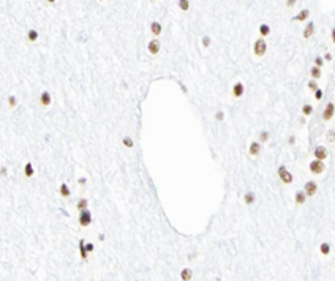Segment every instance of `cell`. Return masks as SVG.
I'll return each mask as SVG.
<instances>
[{"instance_id":"cell-1","label":"cell","mask_w":335,"mask_h":281,"mask_svg":"<svg viewBox=\"0 0 335 281\" xmlns=\"http://www.w3.org/2000/svg\"><path fill=\"white\" fill-rule=\"evenodd\" d=\"M266 51H267V44H266V41H264V38H258L255 41V44H253L255 55L256 57H262V55L266 54Z\"/></svg>"},{"instance_id":"cell-2","label":"cell","mask_w":335,"mask_h":281,"mask_svg":"<svg viewBox=\"0 0 335 281\" xmlns=\"http://www.w3.org/2000/svg\"><path fill=\"white\" fill-rule=\"evenodd\" d=\"M278 177H280V180L283 182V183H288V185L292 183V180H294V179H292V174L286 169L285 164L278 167Z\"/></svg>"},{"instance_id":"cell-3","label":"cell","mask_w":335,"mask_h":281,"mask_svg":"<svg viewBox=\"0 0 335 281\" xmlns=\"http://www.w3.org/2000/svg\"><path fill=\"white\" fill-rule=\"evenodd\" d=\"M324 169H326V166H324V161H323V160H313V161H310V171H311L313 174H323Z\"/></svg>"},{"instance_id":"cell-4","label":"cell","mask_w":335,"mask_h":281,"mask_svg":"<svg viewBox=\"0 0 335 281\" xmlns=\"http://www.w3.org/2000/svg\"><path fill=\"white\" fill-rule=\"evenodd\" d=\"M92 223V213L89 212V210H81V215H79V224L81 226H89V224Z\"/></svg>"},{"instance_id":"cell-5","label":"cell","mask_w":335,"mask_h":281,"mask_svg":"<svg viewBox=\"0 0 335 281\" xmlns=\"http://www.w3.org/2000/svg\"><path fill=\"white\" fill-rule=\"evenodd\" d=\"M304 191H305V194L307 196H315L316 194V191H318V185H316V182H313V180H310V182H307V183L304 185Z\"/></svg>"},{"instance_id":"cell-6","label":"cell","mask_w":335,"mask_h":281,"mask_svg":"<svg viewBox=\"0 0 335 281\" xmlns=\"http://www.w3.org/2000/svg\"><path fill=\"white\" fill-rule=\"evenodd\" d=\"M333 114H335V104L332 101H329V103H327V106H326V109H324V112H323V118L326 122H329L330 118L333 117Z\"/></svg>"},{"instance_id":"cell-7","label":"cell","mask_w":335,"mask_h":281,"mask_svg":"<svg viewBox=\"0 0 335 281\" xmlns=\"http://www.w3.org/2000/svg\"><path fill=\"white\" fill-rule=\"evenodd\" d=\"M160 47H161V44H160L158 38H153V40H150V41H149V46H147V49H149V52H150L152 55H157V54L160 52Z\"/></svg>"},{"instance_id":"cell-8","label":"cell","mask_w":335,"mask_h":281,"mask_svg":"<svg viewBox=\"0 0 335 281\" xmlns=\"http://www.w3.org/2000/svg\"><path fill=\"white\" fill-rule=\"evenodd\" d=\"M313 153H315V158H316V160H323V161L327 158V155H329V153H327V149H326V147H323V145H318Z\"/></svg>"},{"instance_id":"cell-9","label":"cell","mask_w":335,"mask_h":281,"mask_svg":"<svg viewBox=\"0 0 335 281\" xmlns=\"http://www.w3.org/2000/svg\"><path fill=\"white\" fill-rule=\"evenodd\" d=\"M243 92H245V87H243L242 82H236L233 86V96L234 98H240L243 95Z\"/></svg>"},{"instance_id":"cell-10","label":"cell","mask_w":335,"mask_h":281,"mask_svg":"<svg viewBox=\"0 0 335 281\" xmlns=\"http://www.w3.org/2000/svg\"><path fill=\"white\" fill-rule=\"evenodd\" d=\"M248 152H250L251 157H258V155H259V152H261V144L258 142V140H253V142L250 144Z\"/></svg>"},{"instance_id":"cell-11","label":"cell","mask_w":335,"mask_h":281,"mask_svg":"<svg viewBox=\"0 0 335 281\" xmlns=\"http://www.w3.org/2000/svg\"><path fill=\"white\" fill-rule=\"evenodd\" d=\"M40 103L43 104V106H49V104H51V95H49L47 90L41 92V95H40Z\"/></svg>"},{"instance_id":"cell-12","label":"cell","mask_w":335,"mask_h":281,"mask_svg":"<svg viewBox=\"0 0 335 281\" xmlns=\"http://www.w3.org/2000/svg\"><path fill=\"white\" fill-rule=\"evenodd\" d=\"M243 201H245L247 205H251V204H255V201H256V194L253 191H247L245 196H243Z\"/></svg>"},{"instance_id":"cell-13","label":"cell","mask_w":335,"mask_h":281,"mask_svg":"<svg viewBox=\"0 0 335 281\" xmlns=\"http://www.w3.org/2000/svg\"><path fill=\"white\" fill-rule=\"evenodd\" d=\"M313 33H315V24L310 22L308 25L305 27V30H304V38H305V40H308Z\"/></svg>"},{"instance_id":"cell-14","label":"cell","mask_w":335,"mask_h":281,"mask_svg":"<svg viewBox=\"0 0 335 281\" xmlns=\"http://www.w3.org/2000/svg\"><path fill=\"white\" fill-rule=\"evenodd\" d=\"M150 30H152V33L155 35V37H158V35L161 33L163 27H161V24H160V22H152V24H150Z\"/></svg>"},{"instance_id":"cell-15","label":"cell","mask_w":335,"mask_h":281,"mask_svg":"<svg viewBox=\"0 0 335 281\" xmlns=\"http://www.w3.org/2000/svg\"><path fill=\"white\" fill-rule=\"evenodd\" d=\"M310 16V10H307V8H304L301 13H299V15L294 18V21H299V22H302V21H305L307 18Z\"/></svg>"},{"instance_id":"cell-16","label":"cell","mask_w":335,"mask_h":281,"mask_svg":"<svg viewBox=\"0 0 335 281\" xmlns=\"http://www.w3.org/2000/svg\"><path fill=\"white\" fill-rule=\"evenodd\" d=\"M307 198H308V196L305 194V191H297V193H296V196H294V199H296V202H297V204H305Z\"/></svg>"},{"instance_id":"cell-17","label":"cell","mask_w":335,"mask_h":281,"mask_svg":"<svg viewBox=\"0 0 335 281\" xmlns=\"http://www.w3.org/2000/svg\"><path fill=\"white\" fill-rule=\"evenodd\" d=\"M310 76H311L313 79H319L321 76H323V71H321L319 66H313V68L310 69Z\"/></svg>"},{"instance_id":"cell-18","label":"cell","mask_w":335,"mask_h":281,"mask_svg":"<svg viewBox=\"0 0 335 281\" xmlns=\"http://www.w3.org/2000/svg\"><path fill=\"white\" fill-rule=\"evenodd\" d=\"M259 35L264 38V37H269L270 35V27L267 25V24H261L259 25Z\"/></svg>"},{"instance_id":"cell-19","label":"cell","mask_w":335,"mask_h":281,"mask_svg":"<svg viewBox=\"0 0 335 281\" xmlns=\"http://www.w3.org/2000/svg\"><path fill=\"white\" fill-rule=\"evenodd\" d=\"M79 251H81V257L86 261L87 256H89V251H87V248H86V243H84V240L79 242Z\"/></svg>"},{"instance_id":"cell-20","label":"cell","mask_w":335,"mask_h":281,"mask_svg":"<svg viewBox=\"0 0 335 281\" xmlns=\"http://www.w3.org/2000/svg\"><path fill=\"white\" fill-rule=\"evenodd\" d=\"M191 276H193V272H191L190 269H184L182 272H180V278H182V279H185V281L191 279Z\"/></svg>"},{"instance_id":"cell-21","label":"cell","mask_w":335,"mask_h":281,"mask_svg":"<svg viewBox=\"0 0 335 281\" xmlns=\"http://www.w3.org/2000/svg\"><path fill=\"white\" fill-rule=\"evenodd\" d=\"M33 167H32V163H25V167H24V174L25 177H33Z\"/></svg>"},{"instance_id":"cell-22","label":"cell","mask_w":335,"mask_h":281,"mask_svg":"<svg viewBox=\"0 0 335 281\" xmlns=\"http://www.w3.org/2000/svg\"><path fill=\"white\" fill-rule=\"evenodd\" d=\"M319 251L323 253L324 256H327V254L330 253V245H329V243H326V242H324V243H321V245H319Z\"/></svg>"},{"instance_id":"cell-23","label":"cell","mask_w":335,"mask_h":281,"mask_svg":"<svg viewBox=\"0 0 335 281\" xmlns=\"http://www.w3.org/2000/svg\"><path fill=\"white\" fill-rule=\"evenodd\" d=\"M179 8L182 11H188L190 10V0H179Z\"/></svg>"},{"instance_id":"cell-24","label":"cell","mask_w":335,"mask_h":281,"mask_svg":"<svg viewBox=\"0 0 335 281\" xmlns=\"http://www.w3.org/2000/svg\"><path fill=\"white\" fill-rule=\"evenodd\" d=\"M302 114H304L305 117H308V115H311V114H313V108L310 106L308 103H307V104H304V106H302Z\"/></svg>"},{"instance_id":"cell-25","label":"cell","mask_w":335,"mask_h":281,"mask_svg":"<svg viewBox=\"0 0 335 281\" xmlns=\"http://www.w3.org/2000/svg\"><path fill=\"white\" fill-rule=\"evenodd\" d=\"M59 191H60V194L63 196V198H68V196H70V189H68V185H67V183H62Z\"/></svg>"},{"instance_id":"cell-26","label":"cell","mask_w":335,"mask_h":281,"mask_svg":"<svg viewBox=\"0 0 335 281\" xmlns=\"http://www.w3.org/2000/svg\"><path fill=\"white\" fill-rule=\"evenodd\" d=\"M27 38H29V41H37L38 40V32L37 30H29V33H27Z\"/></svg>"},{"instance_id":"cell-27","label":"cell","mask_w":335,"mask_h":281,"mask_svg":"<svg viewBox=\"0 0 335 281\" xmlns=\"http://www.w3.org/2000/svg\"><path fill=\"white\" fill-rule=\"evenodd\" d=\"M122 142H123L125 147H128V149H133V139H131L130 136H125V137L122 139Z\"/></svg>"},{"instance_id":"cell-28","label":"cell","mask_w":335,"mask_h":281,"mask_svg":"<svg viewBox=\"0 0 335 281\" xmlns=\"http://www.w3.org/2000/svg\"><path fill=\"white\" fill-rule=\"evenodd\" d=\"M326 139L329 140V142H335V130H333V128L327 131V134H326Z\"/></svg>"},{"instance_id":"cell-29","label":"cell","mask_w":335,"mask_h":281,"mask_svg":"<svg viewBox=\"0 0 335 281\" xmlns=\"http://www.w3.org/2000/svg\"><path fill=\"white\" fill-rule=\"evenodd\" d=\"M87 205H89L87 199H81V201L78 202V210H79V212H81V210H86V208H87Z\"/></svg>"},{"instance_id":"cell-30","label":"cell","mask_w":335,"mask_h":281,"mask_svg":"<svg viewBox=\"0 0 335 281\" xmlns=\"http://www.w3.org/2000/svg\"><path fill=\"white\" fill-rule=\"evenodd\" d=\"M269 137H270V133H269V131H262L261 134H259V140H261V142H267Z\"/></svg>"},{"instance_id":"cell-31","label":"cell","mask_w":335,"mask_h":281,"mask_svg":"<svg viewBox=\"0 0 335 281\" xmlns=\"http://www.w3.org/2000/svg\"><path fill=\"white\" fill-rule=\"evenodd\" d=\"M308 89H310V90H318V89H319V87H318V84H316V79L308 81Z\"/></svg>"},{"instance_id":"cell-32","label":"cell","mask_w":335,"mask_h":281,"mask_svg":"<svg viewBox=\"0 0 335 281\" xmlns=\"http://www.w3.org/2000/svg\"><path fill=\"white\" fill-rule=\"evenodd\" d=\"M323 65H324V60H323V57H319V55H318V57L315 59V66H319V68H321Z\"/></svg>"},{"instance_id":"cell-33","label":"cell","mask_w":335,"mask_h":281,"mask_svg":"<svg viewBox=\"0 0 335 281\" xmlns=\"http://www.w3.org/2000/svg\"><path fill=\"white\" fill-rule=\"evenodd\" d=\"M210 43H212V41H210V38H209V37H202V46H204V47H209V46H210Z\"/></svg>"},{"instance_id":"cell-34","label":"cell","mask_w":335,"mask_h":281,"mask_svg":"<svg viewBox=\"0 0 335 281\" xmlns=\"http://www.w3.org/2000/svg\"><path fill=\"white\" fill-rule=\"evenodd\" d=\"M8 103H10V106H11V108H15L16 104H18V101H16V96H13V95H11V96L8 98Z\"/></svg>"},{"instance_id":"cell-35","label":"cell","mask_w":335,"mask_h":281,"mask_svg":"<svg viewBox=\"0 0 335 281\" xmlns=\"http://www.w3.org/2000/svg\"><path fill=\"white\" fill-rule=\"evenodd\" d=\"M315 98H316V100H321V98H323V90H321V89L315 90Z\"/></svg>"},{"instance_id":"cell-36","label":"cell","mask_w":335,"mask_h":281,"mask_svg":"<svg viewBox=\"0 0 335 281\" xmlns=\"http://www.w3.org/2000/svg\"><path fill=\"white\" fill-rule=\"evenodd\" d=\"M296 2L297 0H286V6H288V8H292V6L296 5Z\"/></svg>"},{"instance_id":"cell-37","label":"cell","mask_w":335,"mask_h":281,"mask_svg":"<svg viewBox=\"0 0 335 281\" xmlns=\"http://www.w3.org/2000/svg\"><path fill=\"white\" fill-rule=\"evenodd\" d=\"M215 118H217V120H223V118H225V114H223L221 111H218L217 115H215Z\"/></svg>"},{"instance_id":"cell-38","label":"cell","mask_w":335,"mask_h":281,"mask_svg":"<svg viewBox=\"0 0 335 281\" xmlns=\"http://www.w3.org/2000/svg\"><path fill=\"white\" fill-rule=\"evenodd\" d=\"M86 248H87L89 253H92V251H93V245H92V243H87V245H86Z\"/></svg>"},{"instance_id":"cell-39","label":"cell","mask_w":335,"mask_h":281,"mask_svg":"<svg viewBox=\"0 0 335 281\" xmlns=\"http://www.w3.org/2000/svg\"><path fill=\"white\" fill-rule=\"evenodd\" d=\"M332 41H333V44H335V27L332 29Z\"/></svg>"},{"instance_id":"cell-40","label":"cell","mask_w":335,"mask_h":281,"mask_svg":"<svg viewBox=\"0 0 335 281\" xmlns=\"http://www.w3.org/2000/svg\"><path fill=\"white\" fill-rule=\"evenodd\" d=\"M326 60H332V55H330V54H326Z\"/></svg>"},{"instance_id":"cell-41","label":"cell","mask_w":335,"mask_h":281,"mask_svg":"<svg viewBox=\"0 0 335 281\" xmlns=\"http://www.w3.org/2000/svg\"><path fill=\"white\" fill-rule=\"evenodd\" d=\"M47 2H49V3H54V2H55V0H47Z\"/></svg>"},{"instance_id":"cell-42","label":"cell","mask_w":335,"mask_h":281,"mask_svg":"<svg viewBox=\"0 0 335 281\" xmlns=\"http://www.w3.org/2000/svg\"><path fill=\"white\" fill-rule=\"evenodd\" d=\"M98 2H103V0H98Z\"/></svg>"}]
</instances>
